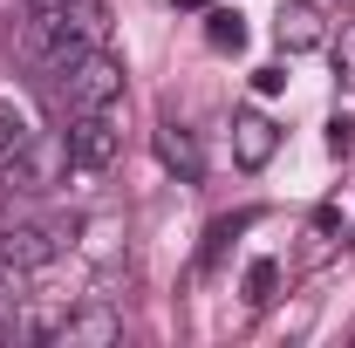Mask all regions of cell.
Returning <instances> with one entry per match:
<instances>
[{
	"label": "cell",
	"instance_id": "cell-1",
	"mask_svg": "<svg viewBox=\"0 0 355 348\" xmlns=\"http://www.w3.org/2000/svg\"><path fill=\"white\" fill-rule=\"evenodd\" d=\"M42 35H48V69L69 76L89 48H110V7L103 0H69L62 14H42Z\"/></svg>",
	"mask_w": 355,
	"mask_h": 348
},
{
	"label": "cell",
	"instance_id": "cell-2",
	"mask_svg": "<svg viewBox=\"0 0 355 348\" xmlns=\"http://www.w3.org/2000/svg\"><path fill=\"white\" fill-rule=\"evenodd\" d=\"M62 143H69V164L76 171H110L123 157V123H116V110H76Z\"/></svg>",
	"mask_w": 355,
	"mask_h": 348
},
{
	"label": "cell",
	"instance_id": "cell-3",
	"mask_svg": "<svg viewBox=\"0 0 355 348\" xmlns=\"http://www.w3.org/2000/svg\"><path fill=\"white\" fill-rule=\"evenodd\" d=\"M62 89H69V110H116L123 103V62L110 48H89L83 62L62 76Z\"/></svg>",
	"mask_w": 355,
	"mask_h": 348
},
{
	"label": "cell",
	"instance_id": "cell-4",
	"mask_svg": "<svg viewBox=\"0 0 355 348\" xmlns=\"http://www.w3.org/2000/svg\"><path fill=\"white\" fill-rule=\"evenodd\" d=\"M69 239H76V225H62V218H55V225H7V232H0V260H14V266L35 273V266H48Z\"/></svg>",
	"mask_w": 355,
	"mask_h": 348
},
{
	"label": "cell",
	"instance_id": "cell-5",
	"mask_svg": "<svg viewBox=\"0 0 355 348\" xmlns=\"http://www.w3.org/2000/svg\"><path fill=\"white\" fill-rule=\"evenodd\" d=\"M116 335H123V314L110 301H89L83 314H69V321L48 328V342H62V348H103V342H116Z\"/></svg>",
	"mask_w": 355,
	"mask_h": 348
},
{
	"label": "cell",
	"instance_id": "cell-6",
	"mask_svg": "<svg viewBox=\"0 0 355 348\" xmlns=\"http://www.w3.org/2000/svg\"><path fill=\"white\" fill-rule=\"evenodd\" d=\"M62 164H69V143H62V137H35V143L7 164V177H14V191H48V184L62 177Z\"/></svg>",
	"mask_w": 355,
	"mask_h": 348
},
{
	"label": "cell",
	"instance_id": "cell-7",
	"mask_svg": "<svg viewBox=\"0 0 355 348\" xmlns=\"http://www.w3.org/2000/svg\"><path fill=\"white\" fill-rule=\"evenodd\" d=\"M273 35H280V48H287V55H314V48L328 42V14H321L314 0H280Z\"/></svg>",
	"mask_w": 355,
	"mask_h": 348
},
{
	"label": "cell",
	"instance_id": "cell-8",
	"mask_svg": "<svg viewBox=\"0 0 355 348\" xmlns=\"http://www.w3.org/2000/svg\"><path fill=\"white\" fill-rule=\"evenodd\" d=\"M273 150H280L273 116H260V110H239V116H232V157H239L246 171H260V164H273Z\"/></svg>",
	"mask_w": 355,
	"mask_h": 348
},
{
	"label": "cell",
	"instance_id": "cell-9",
	"mask_svg": "<svg viewBox=\"0 0 355 348\" xmlns=\"http://www.w3.org/2000/svg\"><path fill=\"white\" fill-rule=\"evenodd\" d=\"M157 157H164L184 184H198V171H205V164H198V143H191L184 123H164V130H157Z\"/></svg>",
	"mask_w": 355,
	"mask_h": 348
},
{
	"label": "cell",
	"instance_id": "cell-10",
	"mask_svg": "<svg viewBox=\"0 0 355 348\" xmlns=\"http://www.w3.org/2000/svg\"><path fill=\"white\" fill-rule=\"evenodd\" d=\"M28 143H35V130H28V116L0 103V171H7V164H14V157H21Z\"/></svg>",
	"mask_w": 355,
	"mask_h": 348
},
{
	"label": "cell",
	"instance_id": "cell-11",
	"mask_svg": "<svg viewBox=\"0 0 355 348\" xmlns=\"http://www.w3.org/2000/svg\"><path fill=\"white\" fill-rule=\"evenodd\" d=\"M205 42L212 48H246V21L232 7H205Z\"/></svg>",
	"mask_w": 355,
	"mask_h": 348
},
{
	"label": "cell",
	"instance_id": "cell-12",
	"mask_svg": "<svg viewBox=\"0 0 355 348\" xmlns=\"http://www.w3.org/2000/svg\"><path fill=\"white\" fill-rule=\"evenodd\" d=\"M273 287H280V266H273V260H253V266H246V301H253V307L273 301Z\"/></svg>",
	"mask_w": 355,
	"mask_h": 348
},
{
	"label": "cell",
	"instance_id": "cell-13",
	"mask_svg": "<svg viewBox=\"0 0 355 348\" xmlns=\"http://www.w3.org/2000/svg\"><path fill=\"white\" fill-rule=\"evenodd\" d=\"M335 76H342V82L355 89V21L342 28V42H335Z\"/></svg>",
	"mask_w": 355,
	"mask_h": 348
},
{
	"label": "cell",
	"instance_id": "cell-14",
	"mask_svg": "<svg viewBox=\"0 0 355 348\" xmlns=\"http://www.w3.org/2000/svg\"><path fill=\"white\" fill-rule=\"evenodd\" d=\"M328 150H335V157H349V150H355V123H349V116L328 123Z\"/></svg>",
	"mask_w": 355,
	"mask_h": 348
},
{
	"label": "cell",
	"instance_id": "cell-15",
	"mask_svg": "<svg viewBox=\"0 0 355 348\" xmlns=\"http://www.w3.org/2000/svg\"><path fill=\"white\" fill-rule=\"evenodd\" d=\"M253 89H260V96H280V89H287V76H280V69H260V76H253Z\"/></svg>",
	"mask_w": 355,
	"mask_h": 348
},
{
	"label": "cell",
	"instance_id": "cell-16",
	"mask_svg": "<svg viewBox=\"0 0 355 348\" xmlns=\"http://www.w3.org/2000/svg\"><path fill=\"white\" fill-rule=\"evenodd\" d=\"M205 7H212V0H178V14H205Z\"/></svg>",
	"mask_w": 355,
	"mask_h": 348
},
{
	"label": "cell",
	"instance_id": "cell-17",
	"mask_svg": "<svg viewBox=\"0 0 355 348\" xmlns=\"http://www.w3.org/2000/svg\"><path fill=\"white\" fill-rule=\"evenodd\" d=\"M62 7H69V0H35V14H62Z\"/></svg>",
	"mask_w": 355,
	"mask_h": 348
}]
</instances>
